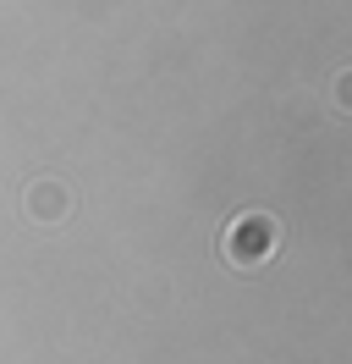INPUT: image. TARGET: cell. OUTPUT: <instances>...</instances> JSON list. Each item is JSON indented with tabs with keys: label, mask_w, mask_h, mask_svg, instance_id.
Here are the masks:
<instances>
[{
	"label": "cell",
	"mask_w": 352,
	"mask_h": 364,
	"mask_svg": "<svg viewBox=\"0 0 352 364\" xmlns=\"http://www.w3.org/2000/svg\"><path fill=\"white\" fill-rule=\"evenodd\" d=\"M275 237H281V227H275L270 215H259V210H248V215H237V221L226 227L220 249H226V259H231V265L253 271V265H264V259L275 254Z\"/></svg>",
	"instance_id": "1"
},
{
	"label": "cell",
	"mask_w": 352,
	"mask_h": 364,
	"mask_svg": "<svg viewBox=\"0 0 352 364\" xmlns=\"http://www.w3.org/2000/svg\"><path fill=\"white\" fill-rule=\"evenodd\" d=\"M28 210H33V215H50V221H55V215H66V193L55 188V182H39V188L28 193Z\"/></svg>",
	"instance_id": "2"
}]
</instances>
